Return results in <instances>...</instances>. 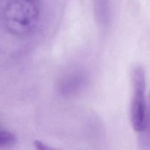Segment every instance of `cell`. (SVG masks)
Instances as JSON below:
<instances>
[{
    "label": "cell",
    "mask_w": 150,
    "mask_h": 150,
    "mask_svg": "<svg viewBox=\"0 0 150 150\" xmlns=\"http://www.w3.org/2000/svg\"><path fill=\"white\" fill-rule=\"evenodd\" d=\"M34 146L36 150H57L40 141H35L34 142Z\"/></svg>",
    "instance_id": "obj_6"
},
{
    "label": "cell",
    "mask_w": 150,
    "mask_h": 150,
    "mask_svg": "<svg viewBox=\"0 0 150 150\" xmlns=\"http://www.w3.org/2000/svg\"><path fill=\"white\" fill-rule=\"evenodd\" d=\"M40 7L37 0H10L4 12L5 25L16 35H25L38 24Z\"/></svg>",
    "instance_id": "obj_1"
},
{
    "label": "cell",
    "mask_w": 150,
    "mask_h": 150,
    "mask_svg": "<svg viewBox=\"0 0 150 150\" xmlns=\"http://www.w3.org/2000/svg\"><path fill=\"white\" fill-rule=\"evenodd\" d=\"M95 10L97 21L102 26H107L110 21V0H95Z\"/></svg>",
    "instance_id": "obj_4"
},
{
    "label": "cell",
    "mask_w": 150,
    "mask_h": 150,
    "mask_svg": "<svg viewBox=\"0 0 150 150\" xmlns=\"http://www.w3.org/2000/svg\"><path fill=\"white\" fill-rule=\"evenodd\" d=\"M83 82L84 78L81 73H71L70 75H67L60 82V91L62 94L73 95L81 88Z\"/></svg>",
    "instance_id": "obj_3"
},
{
    "label": "cell",
    "mask_w": 150,
    "mask_h": 150,
    "mask_svg": "<svg viewBox=\"0 0 150 150\" xmlns=\"http://www.w3.org/2000/svg\"><path fill=\"white\" fill-rule=\"evenodd\" d=\"M133 97L130 108V122L136 133H141L147 125V104H146V82L145 71L141 66L135 67L132 76Z\"/></svg>",
    "instance_id": "obj_2"
},
{
    "label": "cell",
    "mask_w": 150,
    "mask_h": 150,
    "mask_svg": "<svg viewBox=\"0 0 150 150\" xmlns=\"http://www.w3.org/2000/svg\"><path fill=\"white\" fill-rule=\"evenodd\" d=\"M16 136L11 132L0 130V149L13 146L16 143Z\"/></svg>",
    "instance_id": "obj_5"
}]
</instances>
